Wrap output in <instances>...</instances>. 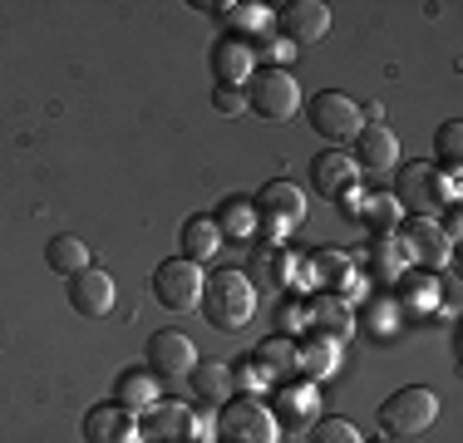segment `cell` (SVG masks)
I'll return each mask as SVG.
<instances>
[{
	"label": "cell",
	"mask_w": 463,
	"mask_h": 443,
	"mask_svg": "<svg viewBox=\"0 0 463 443\" xmlns=\"http://www.w3.org/2000/svg\"><path fill=\"white\" fill-rule=\"evenodd\" d=\"M217 231H222V237H241L247 241L251 231H257V207L247 203V197H227L222 207H217Z\"/></svg>",
	"instance_id": "30"
},
{
	"label": "cell",
	"mask_w": 463,
	"mask_h": 443,
	"mask_svg": "<svg viewBox=\"0 0 463 443\" xmlns=\"http://www.w3.org/2000/svg\"><path fill=\"white\" fill-rule=\"evenodd\" d=\"M251 70H257V54H251V44H247V40L222 35V40L213 44V80H217V84L241 89V84L251 80Z\"/></svg>",
	"instance_id": "19"
},
{
	"label": "cell",
	"mask_w": 463,
	"mask_h": 443,
	"mask_svg": "<svg viewBox=\"0 0 463 443\" xmlns=\"http://www.w3.org/2000/svg\"><path fill=\"white\" fill-rule=\"evenodd\" d=\"M400 320V310H394V301H374L370 306V330L374 335H390V325Z\"/></svg>",
	"instance_id": "36"
},
{
	"label": "cell",
	"mask_w": 463,
	"mask_h": 443,
	"mask_svg": "<svg viewBox=\"0 0 463 443\" xmlns=\"http://www.w3.org/2000/svg\"><path fill=\"white\" fill-rule=\"evenodd\" d=\"M251 207H257V227L267 231L271 241H286V231L306 217V193L291 177H271V183H261V193L251 197Z\"/></svg>",
	"instance_id": "6"
},
{
	"label": "cell",
	"mask_w": 463,
	"mask_h": 443,
	"mask_svg": "<svg viewBox=\"0 0 463 443\" xmlns=\"http://www.w3.org/2000/svg\"><path fill=\"white\" fill-rule=\"evenodd\" d=\"M311 183H316V197L340 203V197H355L360 193V168H355V158H350V153L330 148V153H316Z\"/></svg>",
	"instance_id": "12"
},
{
	"label": "cell",
	"mask_w": 463,
	"mask_h": 443,
	"mask_svg": "<svg viewBox=\"0 0 463 443\" xmlns=\"http://www.w3.org/2000/svg\"><path fill=\"white\" fill-rule=\"evenodd\" d=\"M271 325H277V335L306 330V296L301 291H281L277 301H271Z\"/></svg>",
	"instance_id": "32"
},
{
	"label": "cell",
	"mask_w": 463,
	"mask_h": 443,
	"mask_svg": "<svg viewBox=\"0 0 463 443\" xmlns=\"http://www.w3.org/2000/svg\"><path fill=\"white\" fill-rule=\"evenodd\" d=\"M203 266L187 261V257H168L158 261V271H153V296H158L163 310H173V316H187V310L203 306Z\"/></svg>",
	"instance_id": "7"
},
{
	"label": "cell",
	"mask_w": 463,
	"mask_h": 443,
	"mask_svg": "<svg viewBox=\"0 0 463 443\" xmlns=\"http://www.w3.org/2000/svg\"><path fill=\"white\" fill-rule=\"evenodd\" d=\"M306 330L330 335V340H345L350 330H355V310H350L345 296L316 291V296H306Z\"/></svg>",
	"instance_id": "18"
},
{
	"label": "cell",
	"mask_w": 463,
	"mask_h": 443,
	"mask_svg": "<svg viewBox=\"0 0 463 443\" xmlns=\"http://www.w3.org/2000/svg\"><path fill=\"white\" fill-rule=\"evenodd\" d=\"M350 158H355L360 173H394L400 168V138L384 124H365L355 133V153Z\"/></svg>",
	"instance_id": "16"
},
{
	"label": "cell",
	"mask_w": 463,
	"mask_h": 443,
	"mask_svg": "<svg viewBox=\"0 0 463 443\" xmlns=\"http://www.w3.org/2000/svg\"><path fill=\"white\" fill-rule=\"evenodd\" d=\"M213 108H217L222 118H237L241 108H247V94H241V89H227V84H217V89H213Z\"/></svg>",
	"instance_id": "34"
},
{
	"label": "cell",
	"mask_w": 463,
	"mask_h": 443,
	"mask_svg": "<svg viewBox=\"0 0 463 443\" xmlns=\"http://www.w3.org/2000/svg\"><path fill=\"white\" fill-rule=\"evenodd\" d=\"M434 153H439V173L458 183V163H463V124H458V118H449V124L439 128Z\"/></svg>",
	"instance_id": "31"
},
{
	"label": "cell",
	"mask_w": 463,
	"mask_h": 443,
	"mask_svg": "<svg viewBox=\"0 0 463 443\" xmlns=\"http://www.w3.org/2000/svg\"><path fill=\"white\" fill-rule=\"evenodd\" d=\"M277 424H286V429H311L316 424V414H321V394H316V384L311 380H301V384H281L277 390Z\"/></svg>",
	"instance_id": "21"
},
{
	"label": "cell",
	"mask_w": 463,
	"mask_h": 443,
	"mask_svg": "<svg viewBox=\"0 0 463 443\" xmlns=\"http://www.w3.org/2000/svg\"><path fill=\"white\" fill-rule=\"evenodd\" d=\"M45 266L54 276H64V281H70V276H80L84 266H90V247H84L80 237H70V231H64V237H54L50 247H45Z\"/></svg>",
	"instance_id": "28"
},
{
	"label": "cell",
	"mask_w": 463,
	"mask_h": 443,
	"mask_svg": "<svg viewBox=\"0 0 463 443\" xmlns=\"http://www.w3.org/2000/svg\"><path fill=\"white\" fill-rule=\"evenodd\" d=\"M311 128L321 133L326 143H355V133L365 128V118H360V104L350 94H340V89H326V94L311 99Z\"/></svg>",
	"instance_id": "10"
},
{
	"label": "cell",
	"mask_w": 463,
	"mask_h": 443,
	"mask_svg": "<svg viewBox=\"0 0 463 443\" xmlns=\"http://www.w3.org/2000/svg\"><path fill=\"white\" fill-rule=\"evenodd\" d=\"M217 247H222V231H217L213 217H187V222H183V257H187V261L203 266Z\"/></svg>",
	"instance_id": "29"
},
{
	"label": "cell",
	"mask_w": 463,
	"mask_h": 443,
	"mask_svg": "<svg viewBox=\"0 0 463 443\" xmlns=\"http://www.w3.org/2000/svg\"><path fill=\"white\" fill-rule=\"evenodd\" d=\"M241 94H247V108L257 118H267V124H286V118L301 108V89H296L291 70H251V80L241 84Z\"/></svg>",
	"instance_id": "5"
},
{
	"label": "cell",
	"mask_w": 463,
	"mask_h": 443,
	"mask_svg": "<svg viewBox=\"0 0 463 443\" xmlns=\"http://www.w3.org/2000/svg\"><path fill=\"white\" fill-rule=\"evenodd\" d=\"M193 364H197V350L183 330H158V335L148 340V370L158 374V380H187Z\"/></svg>",
	"instance_id": "14"
},
{
	"label": "cell",
	"mask_w": 463,
	"mask_h": 443,
	"mask_svg": "<svg viewBox=\"0 0 463 443\" xmlns=\"http://www.w3.org/2000/svg\"><path fill=\"white\" fill-rule=\"evenodd\" d=\"M301 271H306V281L321 286V291H330V296H355L360 286H365L360 266L350 261L345 251H335V247H326V251H316V257H306Z\"/></svg>",
	"instance_id": "11"
},
{
	"label": "cell",
	"mask_w": 463,
	"mask_h": 443,
	"mask_svg": "<svg viewBox=\"0 0 463 443\" xmlns=\"http://www.w3.org/2000/svg\"><path fill=\"white\" fill-rule=\"evenodd\" d=\"M84 443H138V419L118 404H94L80 419Z\"/></svg>",
	"instance_id": "15"
},
{
	"label": "cell",
	"mask_w": 463,
	"mask_h": 443,
	"mask_svg": "<svg viewBox=\"0 0 463 443\" xmlns=\"http://www.w3.org/2000/svg\"><path fill=\"white\" fill-rule=\"evenodd\" d=\"M237 384H241L247 394H257L261 384H267V374L257 370V360H237V364H232V390H237Z\"/></svg>",
	"instance_id": "35"
},
{
	"label": "cell",
	"mask_w": 463,
	"mask_h": 443,
	"mask_svg": "<svg viewBox=\"0 0 463 443\" xmlns=\"http://www.w3.org/2000/svg\"><path fill=\"white\" fill-rule=\"evenodd\" d=\"M247 281H251V291H271V301H277L281 291L301 286V257L286 241H261V247H251Z\"/></svg>",
	"instance_id": "8"
},
{
	"label": "cell",
	"mask_w": 463,
	"mask_h": 443,
	"mask_svg": "<svg viewBox=\"0 0 463 443\" xmlns=\"http://www.w3.org/2000/svg\"><path fill=\"white\" fill-rule=\"evenodd\" d=\"M404 266H410V257H404L400 237H374L370 251H365V266H360V276H374L380 286H394L404 276Z\"/></svg>",
	"instance_id": "24"
},
{
	"label": "cell",
	"mask_w": 463,
	"mask_h": 443,
	"mask_svg": "<svg viewBox=\"0 0 463 443\" xmlns=\"http://www.w3.org/2000/svg\"><path fill=\"white\" fill-rule=\"evenodd\" d=\"M138 434L158 438V443H178L183 438V419H187V404H168V399H158V404L148 409V414H138Z\"/></svg>",
	"instance_id": "27"
},
{
	"label": "cell",
	"mask_w": 463,
	"mask_h": 443,
	"mask_svg": "<svg viewBox=\"0 0 463 443\" xmlns=\"http://www.w3.org/2000/svg\"><path fill=\"white\" fill-rule=\"evenodd\" d=\"M434 419H439V394L434 390H419V384H410V390H394L380 404L384 438H419V434H429V429H434Z\"/></svg>",
	"instance_id": "4"
},
{
	"label": "cell",
	"mask_w": 463,
	"mask_h": 443,
	"mask_svg": "<svg viewBox=\"0 0 463 443\" xmlns=\"http://www.w3.org/2000/svg\"><path fill=\"white\" fill-rule=\"evenodd\" d=\"M394 203L404 207V217H434L458 203V183L444 177L434 163H400L394 168Z\"/></svg>",
	"instance_id": "1"
},
{
	"label": "cell",
	"mask_w": 463,
	"mask_h": 443,
	"mask_svg": "<svg viewBox=\"0 0 463 443\" xmlns=\"http://www.w3.org/2000/svg\"><path fill=\"white\" fill-rule=\"evenodd\" d=\"M251 360H257V370L267 374V380H281V384H291L296 374H301L296 370V340L291 335H267Z\"/></svg>",
	"instance_id": "25"
},
{
	"label": "cell",
	"mask_w": 463,
	"mask_h": 443,
	"mask_svg": "<svg viewBox=\"0 0 463 443\" xmlns=\"http://www.w3.org/2000/svg\"><path fill=\"white\" fill-rule=\"evenodd\" d=\"M335 364H340V340H330V335H306L301 345H296V370H301V380H326V374H335Z\"/></svg>",
	"instance_id": "22"
},
{
	"label": "cell",
	"mask_w": 463,
	"mask_h": 443,
	"mask_svg": "<svg viewBox=\"0 0 463 443\" xmlns=\"http://www.w3.org/2000/svg\"><path fill=\"white\" fill-rule=\"evenodd\" d=\"M311 443H365V434H360L355 424H350V419H316L311 424Z\"/></svg>",
	"instance_id": "33"
},
{
	"label": "cell",
	"mask_w": 463,
	"mask_h": 443,
	"mask_svg": "<svg viewBox=\"0 0 463 443\" xmlns=\"http://www.w3.org/2000/svg\"><path fill=\"white\" fill-rule=\"evenodd\" d=\"M213 438L217 443H281V424L271 414V404H261L257 394H241L217 409Z\"/></svg>",
	"instance_id": "3"
},
{
	"label": "cell",
	"mask_w": 463,
	"mask_h": 443,
	"mask_svg": "<svg viewBox=\"0 0 463 443\" xmlns=\"http://www.w3.org/2000/svg\"><path fill=\"white\" fill-rule=\"evenodd\" d=\"M277 25H281V40L316 44L330 30V5H321V0H291V5H281Z\"/></svg>",
	"instance_id": "17"
},
{
	"label": "cell",
	"mask_w": 463,
	"mask_h": 443,
	"mask_svg": "<svg viewBox=\"0 0 463 443\" xmlns=\"http://www.w3.org/2000/svg\"><path fill=\"white\" fill-rule=\"evenodd\" d=\"M64 296H70V306L80 310L84 320H104L109 310H114V276L99 271V266H84L80 276H70Z\"/></svg>",
	"instance_id": "13"
},
{
	"label": "cell",
	"mask_w": 463,
	"mask_h": 443,
	"mask_svg": "<svg viewBox=\"0 0 463 443\" xmlns=\"http://www.w3.org/2000/svg\"><path fill=\"white\" fill-rule=\"evenodd\" d=\"M360 222H365V231L370 237H394L400 231V222H404V207L394 203L390 193H370V197H360Z\"/></svg>",
	"instance_id": "26"
},
{
	"label": "cell",
	"mask_w": 463,
	"mask_h": 443,
	"mask_svg": "<svg viewBox=\"0 0 463 443\" xmlns=\"http://www.w3.org/2000/svg\"><path fill=\"white\" fill-rule=\"evenodd\" d=\"M203 316L213 330H241L251 316H257V291H251L247 271L227 266V271H213L203 281Z\"/></svg>",
	"instance_id": "2"
},
{
	"label": "cell",
	"mask_w": 463,
	"mask_h": 443,
	"mask_svg": "<svg viewBox=\"0 0 463 443\" xmlns=\"http://www.w3.org/2000/svg\"><path fill=\"white\" fill-rule=\"evenodd\" d=\"M187 390H193V399L203 409H222L232 394V364L227 360H197L193 370H187Z\"/></svg>",
	"instance_id": "20"
},
{
	"label": "cell",
	"mask_w": 463,
	"mask_h": 443,
	"mask_svg": "<svg viewBox=\"0 0 463 443\" xmlns=\"http://www.w3.org/2000/svg\"><path fill=\"white\" fill-rule=\"evenodd\" d=\"M114 404L118 409H128V414H148L153 404H158V374L153 370H124L118 374V384H114Z\"/></svg>",
	"instance_id": "23"
},
{
	"label": "cell",
	"mask_w": 463,
	"mask_h": 443,
	"mask_svg": "<svg viewBox=\"0 0 463 443\" xmlns=\"http://www.w3.org/2000/svg\"><path fill=\"white\" fill-rule=\"evenodd\" d=\"M394 237H400L404 257L414 266H424V271H444L449 257H454V241H449V231L434 217H404Z\"/></svg>",
	"instance_id": "9"
}]
</instances>
